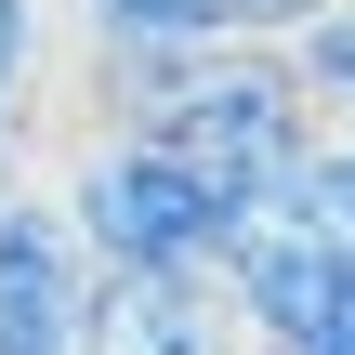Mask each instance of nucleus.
<instances>
[{
    "label": "nucleus",
    "mask_w": 355,
    "mask_h": 355,
    "mask_svg": "<svg viewBox=\"0 0 355 355\" xmlns=\"http://www.w3.org/2000/svg\"><path fill=\"white\" fill-rule=\"evenodd\" d=\"M277 53H290V79H303V105H316V119H355V0H316Z\"/></svg>",
    "instance_id": "nucleus-5"
},
{
    "label": "nucleus",
    "mask_w": 355,
    "mask_h": 355,
    "mask_svg": "<svg viewBox=\"0 0 355 355\" xmlns=\"http://www.w3.org/2000/svg\"><path fill=\"white\" fill-rule=\"evenodd\" d=\"M26 184V105H0V198Z\"/></svg>",
    "instance_id": "nucleus-7"
},
{
    "label": "nucleus",
    "mask_w": 355,
    "mask_h": 355,
    "mask_svg": "<svg viewBox=\"0 0 355 355\" xmlns=\"http://www.w3.org/2000/svg\"><path fill=\"white\" fill-rule=\"evenodd\" d=\"M237 290L224 263H171V277H92L79 355H237Z\"/></svg>",
    "instance_id": "nucleus-3"
},
{
    "label": "nucleus",
    "mask_w": 355,
    "mask_h": 355,
    "mask_svg": "<svg viewBox=\"0 0 355 355\" xmlns=\"http://www.w3.org/2000/svg\"><path fill=\"white\" fill-rule=\"evenodd\" d=\"M303 13H316V0H277V40H290V26H303Z\"/></svg>",
    "instance_id": "nucleus-8"
},
{
    "label": "nucleus",
    "mask_w": 355,
    "mask_h": 355,
    "mask_svg": "<svg viewBox=\"0 0 355 355\" xmlns=\"http://www.w3.org/2000/svg\"><path fill=\"white\" fill-rule=\"evenodd\" d=\"M132 132L224 211V237L277 198V171L316 145V105H303V79H290V53L277 40H224V53H184L145 105H132Z\"/></svg>",
    "instance_id": "nucleus-1"
},
{
    "label": "nucleus",
    "mask_w": 355,
    "mask_h": 355,
    "mask_svg": "<svg viewBox=\"0 0 355 355\" xmlns=\"http://www.w3.org/2000/svg\"><path fill=\"white\" fill-rule=\"evenodd\" d=\"M53 211H66V237L92 250V277H171V263H224V211L132 132V119H105V132H79V158H66V184H53Z\"/></svg>",
    "instance_id": "nucleus-2"
},
{
    "label": "nucleus",
    "mask_w": 355,
    "mask_h": 355,
    "mask_svg": "<svg viewBox=\"0 0 355 355\" xmlns=\"http://www.w3.org/2000/svg\"><path fill=\"white\" fill-rule=\"evenodd\" d=\"M79 303H92V250L66 237L53 198H0V355H79Z\"/></svg>",
    "instance_id": "nucleus-4"
},
{
    "label": "nucleus",
    "mask_w": 355,
    "mask_h": 355,
    "mask_svg": "<svg viewBox=\"0 0 355 355\" xmlns=\"http://www.w3.org/2000/svg\"><path fill=\"white\" fill-rule=\"evenodd\" d=\"M40 53H53V13L40 0H0V105L40 92Z\"/></svg>",
    "instance_id": "nucleus-6"
}]
</instances>
